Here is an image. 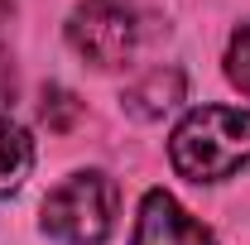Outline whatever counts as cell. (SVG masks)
<instances>
[{"label":"cell","instance_id":"obj_6","mask_svg":"<svg viewBox=\"0 0 250 245\" xmlns=\"http://www.w3.org/2000/svg\"><path fill=\"white\" fill-rule=\"evenodd\" d=\"M34 168V140L24 125H15L10 116H0V197L20 192V183Z\"/></svg>","mask_w":250,"mask_h":245},{"label":"cell","instance_id":"obj_8","mask_svg":"<svg viewBox=\"0 0 250 245\" xmlns=\"http://www.w3.org/2000/svg\"><path fill=\"white\" fill-rule=\"evenodd\" d=\"M15 96V67H10V53L0 48V106Z\"/></svg>","mask_w":250,"mask_h":245},{"label":"cell","instance_id":"obj_1","mask_svg":"<svg viewBox=\"0 0 250 245\" xmlns=\"http://www.w3.org/2000/svg\"><path fill=\"white\" fill-rule=\"evenodd\" d=\"M168 159L192 183H226L250 168V111L197 106L168 135Z\"/></svg>","mask_w":250,"mask_h":245},{"label":"cell","instance_id":"obj_4","mask_svg":"<svg viewBox=\"0 0 250 245\" xmlns=\"http://www.w3.org/2000/svg\"><path fill=\"white\" fill-rule=\"evenodd\" d=\"M130 245H217V241H212V231L188 212L173 192L149 187L145 202H140V216H135Z\"/></svg>","mask_w":250,"mask_h":245},{"label":"cell","instance_id":"obj_7","mask_svg":"<svg viewBox=\"0 0 250 245\" xmlns=\"http://www.w3.org/2000/svg\"><path fill=\"white\" fill-rule=\"evenodd\" d=\"M226 77L241 96H250V24H241L226 43Z\"/></svg>","mask_w":250,"mask_h":245},{"label":"cell","instance_id":"obj_5","mask_svg":"<svg viewBox=\"0 0 250 245\" xmlns=\"http://www.w3.org/2000/svg\"><path fill=\"white\" fill-rule=\"evenodd\" d=\"M183 101V72H173V67H159L149 77H140L130 92H125V106L140 116V121H159L164 111H173Z\"/></svg>","mask_w":250,"mask_h":245},{"label":"cell","instance_id":"obj_2","mask_svg":"<svg viewBox=\"0 0 250 245\" xmlns=\"http://www.w3.org/2000/svg\"><path fill=\"white\" fill-rule=\"evenodd\" d=\"M121 192L101 168H82L62 178L43 202V231L62 245H101L116 231Z\"/></svg>","mask_w":250,"mask_h":245},{"label":"cell","instance_id":"obj_3","mask_svg":"<svg viewBox=\"0 0 250 245\" xmlns=\"http://www.w3.org/2000/svg\"><path fill=\"white\" fill-rule=\"evenodd\" d=\"M67 43L92 67H125L140 43V15L125 0H82L67 15Z\"/></svg>","mask_w":250,"mask_h":245}]
</instances>
